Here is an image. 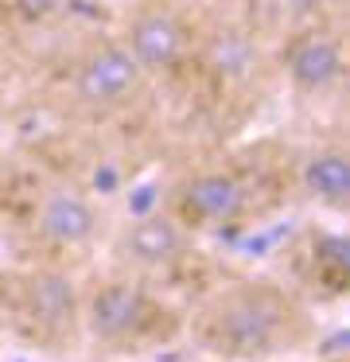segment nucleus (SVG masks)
I'll list each match as a JSON object with an SVG mask.
<instances>
[{
	"label": "nucleus",
	"mask_w": 350,
	"mask_h": 362,
	"mask_svg": "<svg viewBox=\"0 0 350 362\" xmlns=\"http://www.w3.org/2000/svg\"><path fill=\"white\" fill-rule=\"evenodd\" d=\"M280 331H284V312L264 292H241L218 308L210 323V343L214 351L233 354V358H253V354L276 351Z\"/></svg>",
	"instance_id": "nucleus-1"
},
{
	"label": "nucleus",
	"mask_w": 350,
	"mask_h": 362,
	"mask_svg": "<svg viewBox=\"0 0 350 362\" xmlns=\"http://www.w3.org/2000/svg\"><path fill=\"white\" fill-rule=\"evenodd\" d=\"M140 86H144V71L124 51V43H98L74 66V98L86 110H121L140 94Z\"/></svg>",
	"instance_id": "nucleus-2"
},
{
	"label": "nucleus",
	"mask_w": 350,
	"mask_h": 362,
	"mask_svg": "<svg viewBox=\"0 0 350 362\" xmlns=\"http://www.w3.org/2000/svg\"><path fill=\"white\" fill-rule=\"evenodd\" d=\"M121 43L148 78V74H171L175 66H183L187 47H191V32L171 8L152 4V8H140L124 24Z\"/></svg>",
	"instance_id": "nucleus-3"
},
{
	"label": "nucleus",
	"mask_w": 350,
	"mask_h": 362,
	"mask_svg": "<svg viewBox=\"0 0 350 362\" xmlns=\"http://www.w3.org/2000/svg\"><path fill=\"white\" fill-rule=\"evenodd\" d=\"M284 74L292 82V90L308 98L331 94L342 82V71H346V55H342L339 35H331L327 28H303L288 40L284 47Z\"/></svg>",
	"instance_id": "nucleus-4"
},
{
	"label": "nucleus",
	"mask_w": 350,
	"mask_h": 362,
	"mask_svg": "<svg viewBox=\"0 0 350 362\" xmlns=\"http://www.w3.org/2000/svg\"><path fill=\"white\" fill-rule=\"evenodd\" d=\"M179 211L194 226H230L245 211V183L230 172H199L179 191Z\"/></svg>",
	"instance_id": "nucleus-5"
},
{
	"label": "nucleus",
	"mask_w": 350,
	"mask_h": 362,
	"mask_svg": "<svg viewBox=\"0 0 350 362\" xmlns=\"http://www.w3.org/2000/svg\"><path fill=\"white\" fill-rule=\"evenodd\" d=\"M35 226L51 245L70 250V245H82L93 238L98 214H93V206L86 195H78V191H70V187H54V191H47L43 203H39Z\"/></svg>",
	"instance_id": "nucleus-6"
},
{
	"label": "nucleus",
	"mask_w": 350,
	"mask_h": 362,
	"mask_svg": "<svg viewBox=\"0 0 350 362\" xmlns=\"http://www.w3.org/2000/svg\"><path fill=\"white\" fill-rule=\"evenodd\" d=\"M144 320V292L129 281H113L101 292H93L90 308H86V327H90L93 339H105V343H117V339L132 335Z\"/></svg>",
	"instance_id": "nucleus-7"
},
{
	"label": "nucleus",
	"mask_w": 350,
	"mask_h": 362,
	"mask_svg": "<svg viewBox=\"0 0 350 362\" xmlns=\"http://www.w3.org/2000/svg\"><path fill=\"white\" fill-rule=\"evenodd\" d=\"M257 63H261V47H257L253 32H245V28H238V24L218 28V32H210L206 43H202V66H206L218 82H226V86H238V82L253 78Z\"/></svg>",
	"instance_id": "nucleus-8"
},
{
	"label": "nucleus",
	"mask_w": 350,
	"mask_h": 362,
	"mask_svg": "<svg viewBox=\"0 0 350 362\" xmlns=\"http://www.w3.org/2000/svg\"><path fill=\"white\" fill-rule=\"evenodd\" d=\"M124 253H129V261H136L144 269L171 265L183 253V230L163 214H144L124 234Z\"/></svg>",
	"instance_id": "nucleus-9"
},
{
	"label": "nucleus",
	"mask_w": 350,
	"mask_h": 362,
	"mask_svg": "<svg viewBox=\"0 0 350 362\" xmlns=\"http://www.w3.org/2000/svg\"><path fill=\"white\" fill-rule=\"evenodd\" d=\"M303 191L323 206H346L350 199V160L339 148H319L303 160Z\"/></svg>",
	"instance_id": "nucleus-10"
},
{
	"label": "nucleus",
	"mask_w": 350,
	"mask_h": 362,
	"mask_svg": "<svg viewBox=\"0 0 350 362\" xmlns=\"http://www.w3.org/2000/svg\"><path fill=\"white\" fill-rule=\"evenodd\" d=\"M28 312H31V320L43 323V327H62V323H70L78 312V296H74L70 276L35 273L28 281Z\"/></svg>",
	"instance_id": "nucleus-11"
},
{
	"label": "nucleus",
	"mask_w": 350,
	"mask_h": 362,
	"mask_svg": "<svg viewBox=\"0 0 350 362\" xmlns=\"http://www.w3.org/2000/svg\"><path fill=\"white\" fill-rule=\"evenodd\" d=\"M62 4H66V0H8V8H12L20 20H28V24H43V20H51Z\"/></svg>",
	"instance_id": "nucleus-12"
},
{
	"label": "nucleus",
	"mask_w": 350,
	"mask_h": 362,
	"mask_svg": "<svg viewBox=\"0 0 350 362\" xmlns=\"http://www.w3.org/2000/svg\"><path fill=\"white\" fill-rule=\"evenodd\" d=\"M280 8H288V16H296V20H308L311 12L323 8V0H280Z\"/></svg>",
	"instance_id": "nucleus-13"
},
{
	"label": "nucleus",
	"mask_w": 350,
	"mask_h": 362,
	"mask_svg": "<svg viewBox=\"0 0 350 362\" xmlns=\"http://www.w3.org/2000/svg\"><path fill=\"white\" fill-rule=\"evenodd\" d=\"M327 8H346V0H323Z\"/></svg>",
	"instance_id": "nucleus-14"
}]
</instances>
